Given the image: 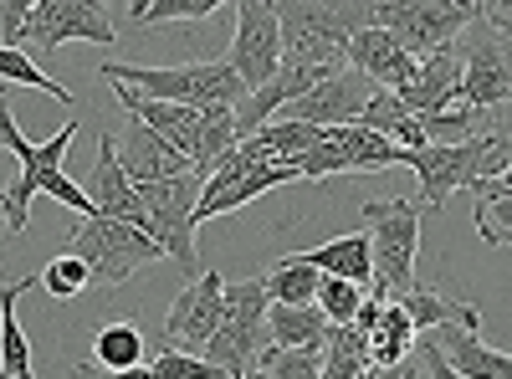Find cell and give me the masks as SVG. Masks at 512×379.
I'll list each match as a JSON object with an SVG mask.
<instances>
[{
  "instance_id": "cell-30",
  "label": "cell",
  "mask_w": 512,
  "mask_h": 379,
  "mask_svg": "<svg viewBox=\"0 0 512 379\" xmlns=\"http://www.w3.org/2000/svg\"><path fill=\"white\" fill-rule=\"evenodd\" d=\"M323 379H364L374 364H369V339L359 328H328L323 339Z\"/></svg>"
},
{
  "instance_id": "cell-9",
  "label": "cell",
  "mask_w": 512,
  "mask_h": 379,
  "mask_svg": "<svg viewBox=\"0 0 512 379\" xmlns=\"http://www.w3.org/2000/svg\"><path fill=\"white\" fill-rule=\"evenodd\" d=\"M77 129H82V118H67L47 144H31V139L16 129V118H11V113L0 118V139H6V154L21 164L16 185L0 190V200H6V226H11V236H21V231L31 226V200H36V185H41V175H52V170H62V164H67V149H72Z\"/></svg>"
},
{
  "instance_id": "cell-5",
  "label": "cell",
  "mask_w": 512,
  "mask_h": 379,
  "mask_svg": "<svg viewBox=\"0 0 512 379\" xmlns=\"http://www.w3.org/2000/svg\"><path fill=\"white\" fill-rule=\"evenodd\" d=\"M267 287L262 277H246V282H226V308H221V323L216 333H210V344H205V364H216L226 369L231 379L251 374V369H262V344H267Z\"/></svg>"
},
{
  "instance_id": "cell-54",
  "label": "cell",
  "mask_w": 512,
  "mask_h": 379,
  "mask_svg": "<svg viewBox=\"0 0 512 379\" xmlns=\"http://www.w3.org/2000/svg\"><path fill=\"white\" fill-rule=\"evenodd\" d=\"M0 379H11V374H6V369H0Z\"/></svg>"
},
{
  "instance_id": "cell-34",
  "label": "cell",
  "mask_w": 512,
  "mask_h": 379,
  "mask_svg": "<svg viewBox=\"0 0 512 379\" xmlns=\"http://www.w3.org/2000/svg\"><path fill=\"white\" fill-rule=\"evenodd\" d=\"M0 82H6V88H11V82H21V88H36V93H47V98L67 103V108L77 103L67 82L47 77V67H41V62H36L26 47H0Z\"/></svg>"
},
{
  "instance_id": "cell-43",
  "label": "cell",
  "mask_w": 512,
  "mask_h": 379,
  "mask_svg": "<svg viewBox=\"0 0 512 379\" xmlns=\"http://www.w3.org/2000/svg\"><path fill=\"white\" fill-rule=\"evenodd\" d=\"M31 26V0H0V47H21Z\"/></svg>"
},
{
  "instance_id": "cell-27",
  "label": "cell",
  "mask_w": 512,
  "mask_h": 379,
  "mask_svg": "<svg viewBox=\"0 0 512 379\" xmlns=\"http://www.w3.org/2000/svg\"><path fill=\"white\" fill-rule=\"evenodd\" d=\"M267 339H272V349H323V339H328V318L313 308V303H303V308H272L267 313Z\"/></svg>"
},
{
  "instance_id": "cell-53",
  "label": "cell",
  "mask_w": 512,
  "mask_h": 379,
  "mask_svg": "<svg viewBox=\"0 0 512 379\" xmlns=\"http://www.w3.org/2000/svg\"><path fill=\"white\" fill-rule=\"evenodd\" d=\"M241 379H262V369H251V374H241Z\"/></svg>"
},
{
  "instance_id": "cell-6",
  "label": "cell",
  "mask_w": 512,
  "mask_h": 379,
  "mask_svg": "<svg viewBox=\"0 0 512 379\" xmlns=\"http://www.w3.org/2000/svg\"><path fill=\"white\" fill-rule=\"evenodd\" d=\"M139 205H144V236L164 246V262H175L185 272V282L200 277V257H195V200H200V175H175L159 185H134Z\"/></svg>"
},
{
  "instance_id": "cell-42",
  "label": "cell",
  "mask_w": 512,
  "mask_h": 379,
  "mask_svg": "<svg viewBox=\"0 0 512 379\" xmlns=\"http://www.w3.org/2000/svg\"><path fill=\"white\" fill-rule=\"evenodd\" d=\"M297 175L303 180H323V175H349V159H344V149H338L328 134H323V144H313L303 159H297Z\"/></svg>"
},
{
  "instance_id": "cell-11",
  "label": "cell",
  "mask_w": 512,
  "mask_h": 379,
  "mask_svg": "<svg viewBox=\"0 0 512 379\" xmlns=\"http://www.w3.org/2000/svg\"><path fill=\"white\" fill-rule=\"evenodd\" d=\"M236 36H231V72L246 82V93L267 88L282 67V21L277 0H236Z\"/></svg>"
},
{
  "instance_id": "cell-44",
  "label": "cell",
  "mask_w": 512,
  "mask_h": 379,
  "mask_svg": "<svg viewBox=\"0 0 512 379\" xmlns=\"http://www.w3.org/2000/svg\"><path fill=\"white\" fill-rule=\"evenodd\" d=\"M415 364H420L425 379H461V374L446 364V354L431 344V333H420V339H415Z\"/></svg>"
},
{
  "instance_id": "cell-52",
  "label": "cell",
  "mask_w": 512,
  "mask_h": 379,
  "mask_svg": "<svg viewBox=\"0 0 512 379\" xmlns=\"http://www.w3.org/2000/svg\"><path fill=\"white\" fill-rule=\"evenodd\" d=\"M492 180H497V185H502V190H507V195H512V159H507V164H502V170H497V175H492Z\"/></svg>"
},
{
  "instance_id": "cell-4",
  "label": "cell",
  "mask_w": 512,
  "mask_h": 379,
  "mask_svg": "<svg viewBox=\"0 0 512 379\" xmlns=\"http://www.w3.org/2000/svg\"><path fill=\"white\" fill-rule=\"evenodd\" d=\"M67 251L88 267V287H123L134 272L164 262V246L149 241L139 226H123V221H108V216H88L82 226H72L67 236Z\"/></svg>"
},
{
  "instance_id": "cell-12",
  "label": "cell",
  "mask_w": 512,
  "mask_h": 379,
  "mask_svg": "<svg viewBox=\"0 0 512 379\" xmlns=\"http://www.w3.org/2000/svg\"><path fill=\"white\" fill-rule=\"evenodd\" d=\"M67 41H98V47H113L118 31L108 21L103 0H41V6H31V26L21 36V47L52 57L57 47H67Z\"/></svg>"
},
{
  "instance_id": "cell-13",
  "label": "cell",
  "mask_w": 512,
  "mask_h": 379,
  "mask_svg": "<svg viewBox=\"0 0 512 379\" xmlns=\"http://www.w3.org/2000/svg\"><path fill=\"white\" fill-rule=\"evenodd\" d=\"M226 308V277L216 267H205L195 282H185L175 292V303L164 313V333H159V349H180V354H205L210 333L221 323Z\"/></svg>"
},
{
  "instance_id": "cell-36",
  "label": "cell",
  "mask_w": 512,
  "mask_h": 379,
  "mask_svg": "<svg viewBox=\"0 0 512 379\" xmlns=\"http://www.w3.org/2000/svg\"><path fill=\"white\" fill-rule=\"evenodd\" d=\"M313 308L328 318V328H349V323L359 318V308H364V287H354V282H338V277H323V282H318V298H313Z\"/></svg>"
},
{
  "instance_id": "cell-49",
  "label": "cell",
  "mask_w": 512,
  "mask_h": 379,
  "mask_svg": "<svg viewBox=\"0 0 512 379\" xmlns=\"http://www.w3.org/2000/svg\"><path fill=\"white\" fill-rule=\"evenodd\" d=\"M364 379H420V364L410 359V364H395V369H369Z\"/></svg>"
},
{
  "instance_id": "cell-16",
  "label": "cell",
  "mask_w": 512,
  "mask_h": 379,
  "mask_svg": "<svg viewBox=\"0 0 512 379\" xmlns=\"http://www.w3.org/2000/svg\"><path fill=\"white\" fill-rule=\"evenodd\" d=\"M118 164L128 185H159V180H175V175H190V159L180 149H169L154 129H144L139 118H128L123 129V149H118Z\"/></svg>"
},
{
  "instance_id": "cell-8",
  "label": "cell",
  "mask_w": 512,
  "mask_h": 379,
  "mask_svg": "<svg viewBox=\"0 0 512 379\" xmlns=\"http://www.w3.org/2000/svg\"><path fill=\"white\" fill-rule=\"evenodd\" d=\"M405 170L420 175V205L436 210L456 190H472L477 180H492L502 170V154H497L492 134H482L472 144H425V149H410Z\"/></svg>"
},
{
  "instance_id": "cell-38",
  "label": "cell",
  "mask_w": 512,
  "mask_h": 379,
  "mask_svg": "<svg viewBox=\"0 0 512 379\" xmlns=\"http://www.w3.org/2000/svg\"><path fill=\"white\" fill-rule=\"evenodd\" d=\"M262 379H323V354L318 349H267L262 354Z\"/></svg>"
},
{
  "instance_id": "cell-48",
  "label": "cell",
  "mask_w": 512,
  "mask_h": 379,
  "mask_svg": "<svg viewBox=\"0 0 512 379\" xmlns=\"http://www.w3.org/2000/svg\"><path fill=\"white\" fill-rule=\"evenodd\" d=\"M26 287H41V277H0V308H6L11 298H21Z\"/></svg>"
},
{
  "instance_id": "cell-21",
  "label": "cell",
  "mask_w": 512,
  "mask_h": 379,
  "mask_svg": "<svg viewBox=\"0 0 512 379\" xmlns=\"http://www.w3.org/2000/svg\"><path fill=\"white\" fill-rule=\"evenodd\" d=\"M313 272L323 277H338V282H354V287H369L374 277V262H369V231L359 236H333L323 246H308V251H297Z\"/></svg>"
},
{
  "instance_id": "cell-37",
  "label": "cell",
  "mask_w": 512,
  "mask_h": 379,
  "mask_svg": "<svg viewBox=\"0 0 512 379\" xmlns=\"http://www.w3.org/2000/svg\"><path fill=\"white\" fill-rule=\"evenodd\" d=\"M16 303H21V298H11L6 308H0V369H6L11 379H36V369H31V344H26V333H21V323H16Z\"/></svg>"
},
{
  "instance_id": "cell-22",
  "label": "cell",
  "mask_w": 512,
  "mask_h": 379,
  "mask_svg": "<svg viewBox=\"0 0 512 379\" xmlns=\"http://www.w3.org/2000/svg\"><path fill=\"white\" fill-rule=\"evenodd\" d=\"M369 339V364L374 369H395V364H410L415 359V323H410V313L400 308V303H384V313H379V323L364 333Z\"/></svg>"
},
{
  "instance_id": "cell-46",
  "label": "cell",
  "mask_w": 512,
  "mask_h": 379,
  "mask_svg": "<svg viewBox=\"0 0 512 379\" xmlns=\"http://www.w3.org/2000/svg\"><path fill=\"white\" fill-rule=\"evenodd\" d=\"M477 11H482L487 26H497V31L512 41V0H502V6H477Z\"/></svg>"
},
{
  "instance_id": "cell-40",
  "label": "cell",
  "mask_w": 512,
  "mask_h": 379,
  "mask_svg": "<svg viewBox=\"0 0 512 379\" xmlns=\"http://www.w3.org/2000/svg\"><path fill=\"white\" fill-rule=\"evenodd\" d=\"M82 287H88V267H82L72 251H62V257H52L41 267V292H52V298H77Z\"/></svg>"
},
{
  "instance_id": "cell-47",
  "label": "cell",
  "mask_w": 512,
  "mask_h": 379,
  "mask_svg": "<svg viewBox=\"0 0 512 379\" xmlns=\"http://www.w3.org/2000/svg\"><path fill=\"white\" fill-rule=\"evenodd\" d=\"M492 144H497V154H502V164L512 159V113H502L497 123H492Z\"/></svg>"
},
{
  "instance_id": "cell-3",
  "label": "cell",
  "mask_w": 512,
  "mask_h": 379,
  "mask_svg": "<svg viewBox=\"0 0 512 379\" xmlns=\"http://www.w3.org/2000/svg\"><path fill=\"white\" fill-rule=\"evenodd\" d=\"M282 62L297 67H344L349 41L374 26V6H323V0H277Z\"/></svg>"
},
{
  "instance_id": "cell-10",
  "label": "cell",
  "mask_w": 512,
  "mask_h": 379,
  "mask_svg": "<svg viewBox=\"0 0 512 379\" xmlns=\"http://www.w3.org/2000/svg\"><path fill=\"white\" fill-rule=\"evenodd\" d=\"M472 21H477V6H451V0H379L374 6V26L390 31L415 62L451 47Z\"/></svg>"
},
{
  "instance_id": "cell-14",
  "label": "cell",
  "mask_w": 512,
  "mask_h": 379,
  "mask_svg": "<svg viewBox=\"0 0 512 379\" xmlns=\"http://www.w3.org/2000/svg\"><path fill=\"white\" fill-rule=\"evenodd\" d=\"M374 93H379L374 82L344 62V67H333L323 82H313V88H308L303 98H297V103H287L277 118L313 123V129H349V123H359V118H364V108H369V98H374Z\"/></svg>"
},
{
  "instance_id": "cell-26",
  "label": "cell",
  "mask_w": 512,
  "mask_h": 379,
  "mask_svg": "<svg viewBox=\"0 0 512 379\" xmlns=\"http://www.w3.org/2000/svg\"><path fill=\"white\" fill-rule=\"evenodd\" d=\"M328 139L344 149L349 175H379V170H395V164H405V149H400V144L359 129V123H349V129H328Z\"/></svg>"
},
{
  "instance_id": "cell-31",
  "label": "cell",
  "mask_w": 512,
  "mask_h": 379,
  "mask_svg": "<svg viewBox=\"0 0 512 379\" xmlns=\"http://www.w3.org/2000/svg\"><path fill=\"white\" fill-rule=\"evenodd\" d=\"M93 364L98 369H134L144 364V333L139 323H128V318H113L93 333Z\"/></svg>"
},
{
  "instance_id": "cell-50",
  "label": "cell",
  "mask_w": 512,
  "mask_h": 379,
  "mask_svg": "<svg viewBox=\"0 0 512 379\" xmlns=\"http://www.w3.org/2000/svg\"><path fill=\"white\" fill-rule=\"evenodd\" d=\"M11 226H6V200H0V267H6V251H11Z\"/></svg>"
},
{
  "instance_id": "cell-2",
  "label": "cell",
  "mask_w": 512,
  "mask_h": 379,
  "mask_svg": "<svg viewBox=\"0 0 512 379\" xmlns=\"http://www.w3.org/2000/svg\"><path fill=\"white\" fill-rule=\"evenodd\" d=\"M98 77L134 88L154 103H180V108H241L246 82L231 72V62H185V67H139V62H98Z\"/></svg>"
},
{
  "instance_id": "cell-28",
  "label": "cell",
  "mask_w": 512,
  "mask_h": 379,
  "mask_svg": "<svg viewBox=\"0 0 512 379\" xmlns=\"http://www.w3.org/2000/svg\"><path fill=\"white\" fill-rule=\"evenodd\" d=\"M241 144L236 134V108H205L200 113V144H195V159H190V170L200 175V185L216 175V164Z\"/></svg>"
},
{
  "instance_id": "cell-29",
  "label": "cell",
  "mask_w": 512,
  "mask_h": 379,
  "mask_svg": "<svg viewBox=\"0 0 512 379\" xmlns=\"http://www.w3.org/2000/svg\"><path fill=\"white\" fill-rule=\"evenodd\" d=\"M472 221H477V236L487 246H512V195L497 180L472 185Z\"/></svg>"
},
{
  "instance_id": "cell-25",
  "label": "cell",
  "mask_w": 512,
  "mask_h": 379,
  "mask_svg": "<svg viewBox=\"0 0 512 379\" xmlns=\"http://www.w3.org/2000/svg\"><path fill=\"white\" fill-rule=\"evenodd\" d=\"M359 129H369V134H379V139L400 144L405 154H410V149H425V129H420V118H415L395 93H374V98H369V108H364V118H359Z\"/></svg>"
},
{
  "instance_id": "cell-33",
  "label": "cell",
  "mask_w": 512,
  "mask_h": 379,
  "mask_svg": "<svg viewBox=\"0 0 512 379\" xmlns=\"http://www.w3.org/2000/svg\"><path fill=\"white\" fill-rule=\"evenodd\" d=\"M323 134L328 129H313V123H292V118H272L267 129H256L251 139L267 149V159H277V164H297L313 144H323Z\"/></svg>"
},
{
  "instance_id": "cell-20",
  "label": "cell",
  "mask_w": 512,
  "mask_h": 379,
  "mask_svg": "<svg viewBox=\"0 0 512 379\" xmlns=\"http://www.w3.org/2000/svg\"><path fill=\"white\" fill-rule=\"evenodd\" d=\"M431 344L446 354V364H451L461 379H512V354L482 344L477 328H466V323H441V328L431 333Z\"/></svg>"
},
{
  "instance_id": "cell-41",
  "label": "cell",
  "mask_w": 512,
  "mask_h": 379,
  "mask_svg": "<svg viewBox=\"0 0 512 379\" xmlns=\"http://www.w3.org/2000/svg\"><path fill=\"white\" fill-rule=\"evenodd\" d=\"M36 195H47V200H57V205L77 210L82 221H88V216H98V210H93V200H88V190H82L77 180H67V170H52V175H41Z\"/></svg>"
},
{
  "instance_id": "cell-17",
  "label": "cell",
  "mask_w": 512,
  "mask_h": 379,
  "mask_svg": "<svg viewBox=\"0 0 512 379\" xmlns=\"http://www.w3.org/2000/svg\"><path fill=\"white\" fill-rule=\"evenodd\" d=\"M88 200H93L98 216L123 221V226H139V231H144V205H139V190L128 185L123 164H118V139H113V134H103V139H98V164H93Z\"/></svg>"
},
{
  "instance_id": "cell-1",
  "label": "cell",
  "mask_w": 512,
  "mask_h": 379,
  "mask_svg": "<svg viewBox=\"0 0 512 379\" xmlns=\"http://www.w3.org/2000/svg\"><path fill=\"white\" fill-rule=\"evenodd\" d=\"M359 216L369 226V298L374 303H395L415 287V262H420V221H425V205L420 195H379L364 200Z\"/></svg>"
},
{
  "instance_id": "cell-45",
  "label": "cell",
  "mask_w": 512,
  "mask_h": 379,
  "mask_svg": "<svg viewBox=\"0 0 512 379\" xmlns=\"http://www.w3.org/2000/svg\"><path fill=\"white\" fill-rule=\"evenodd\" d=\"M77 379H154L149 364H134V369H98V364H77Z\"/></svg>"
},
{
  "instance_id": "cell-19",
  "label": "cell",
  "mask_w": 512,
  "mask_h": 379,
  "mask_svg": "<svg viewBox=\"0 0 512 379\" xmlns=\"http://www.w3.org/2000/svg\"><path fill=\"white\" fill-rule=\"evenodd\" d=\"M113 93H118V103H123L128 118H139L144 129H154L169 149H180L185 159H195V144H200V113H205V108L154 103V98H144V93H134V88H118V82H113Z\"/></svg>"
},
{
  "instance_id": "cell-7",
  "label": "cell",
  "mask_w": 512,
  "mask_h": 379,
  "mask_svg": "<svg viewBox=\"0 0 512 379\" xmlns=\"http://www.w3.org/2000/svg\"><path fill=\"white\" fill-rule=\"evenodd\" d=\"M456 52H461V103L477 108V113H512V41L482 21L466 26L456 36Z\"/></svg>"
},
{
  "instance_id": "cell-51",
  "label": "cell",
  "mask_w": 512,
  "mask_h": 379,
  "mask_svg": "<svg viewBox=\"0 0 512 379\" xmlns=\"http://www.w3.org/2000/svg\"><path fill=\"white\" fill-rule=\"evenodd\" d=\"M6 113H11V88L0 82V118H6ZM0 154H6V139H0Z\"/></svg>"
},
{
  "instance_id": "cell-18",
  "label": "cell",
  "mask_w": 512,
  "mask_h": 379,
  "mask_svg": "<svg viewBox=\"0 0 512 379\" xmlns=\"http://www.w3.org/2000/svg\"><path fill=\"white\" fill-rule=\"evenodd\" d=\"M400 103L415 118H431V113H446V108L461 103V52H456V41L420 62V72H415L410 88L400 93Z\"/></svg>"
},
{
  "instance_id": "cell-39",
  "label": "cell",
  "mask_w": 512,
  "mask_h": 379,
  "mask_svg": "<svg viewBox=\"0 0 512 379\" xmlns=\"http://www.w3.org/2000/svg\"><path fill=\"white\" fill-rule=\"evenodd\" d=\"M149 374H154V379H231L226 369L205 364L200 354H180V349H159V354L149 359Z\"/></svg>"
},
{
  "instance_id": "cell-32",
  "label": "cell",
  "mask_w": 512,
  "mask_h": 379,
  "mask_svg": "<svg viewBox=\"0 0 512 379\" xmlns=\"http://www.w3.org/2000/svg\"><path fill=\"white\" fill-rule=\"evenodd\" d=\"M492 113H477V108H446V113H431V118H420V129H425V144H472L482 134H492Z\"/></svg>"
},
{
  "instance_id": "cell-23",
  "label": "cell",
  "mask_w": 512,
  "mask_h": 379,
  "mask_svg": "<svg viewBox=\"0 0 512 379\" xmlns=\"http://www.w3.org/2000/svg\"><path fill=\"white\" fill-rule=\"evenodd\" d=\"M405 313H410V323H415V333H436L441 323H466V328H477L482 323V313L472 308V303H456V298H446V292H436L431 282H415L405 298H395Z\"/></svg>"
},
{
  "instance_id": "cell-24",
  "label": "cell",
  "mask_w": 512,
  "mask_h": 379,
  "mask_svg": "<svg viewBox=\"0 0 512 379\" xmlns=\"http://www.w3.org/2000/svg\"><path fill=\"white\" fill-rule=\"evenodd\" d=\"M318 282L323 272H313L297 251H287V257H277L267 272H262V287H267V303L272 308H303L318 298Z\"/></svg>"
},
{
  "instance_id": "cell-35",
  "label": "cell",
  "mask_w": 512,
  "mask_h": 379,
  "mask_svg": "<svg viewBox=\"0 0 512 379\" xmlns=\"http://www.w3.org/2000/svg\"><path fill=\"white\" fill-rule=\"evenodd\" d=\"M216 11H226L221 0H154V6L134 0V6H123V16L134 21V26H180V21H210Z\"/></svg>"
},
{
  "instance_id": "cell-15",
  "label": "cell",
  "mask_w": 512,
  "mask_h": 379,
  "mask_svg": "<svg viewBox=\"0 0 512 379\" xmlns=\"http://www.w3.org/2000/svg\"><path fill=\"white\" fill-rule=\"evenodd\" d=\"M349 67L364 72L379 93H395V98L410 88L415 72H420V62H415L384 26H364V31L349 41Z\"/></svg>"
}]
</instances>
